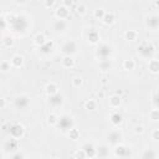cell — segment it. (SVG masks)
<instances>
[{"label":"cell","instance_id":"1","mask_svg":"<svg viewBox=\"0 0 159 159\" xmlns=\"http://www.w3.org/2000/svg\"><path fill=\"white\" fill-rule=\"evenodd\" d=\"M6 19L9 21V30L20 36L25 35L31 26L30 17L25 14H7Z\"/></svg>","mask_w":159,"mask_h":159},{"label":"cell","instance_id":"2","mask_svg":"<svg viewBox=\"0 0 159 159\" xmlns=\"http://www.w3.org/2000/svg\"><path fill=\"white\" fill-rule=\"evenodd\" d=\"M154 52H155V47H154V45H153L150 41H144V42H142V43L137 47V53H138V56H140L142 58H145V60L153 58Z\"/></svg>","mask_w":159,"mask_h":159},{"label":"cell","instance_id":"3","mask_svg":"<svg viewBox=\"0 0 159 159\" xmlns=\"http://www.w3.org/2000/svg\"><path fill=\"white\" fill-rule=\"evenodd\" d=\"M114 52V48L111 43L103 42V43H98L97 48H96V57L98 60H106V58H112V55Z\"/></svg>","mask_w":159,"mask_h":159},{"label":"cell","instance_id":"4","mask_svg":"<svg viewBox=\"0 0 159 159\" xmlns=\"http://www.w3.org/2000/svg\"><path fill=\"white\" fill-rule=\"evenodd\" d=\"M56 127H57L58 129H61L62 132H67V130H70L71 128L75 127L73 117H72L71 114H68V113H62V114H60V117H58V122H57Z\"/></svg>","mask_w":159,"mask_h":159},{"label":"cell","instance_id":"5","mask_svg":"<svg viewBox=\"0 0 159 159\" xmlns=\"http://www.w3.org/2000/svg\"><path fill=\"white\" fill-rule=\"evenodd\" d=\"M31 106V98L27 94H17L14 98V107L17 111H26Z\"/></svg>","mask_w":159,"mask_h":159},{"label":"cell","instance_id":"6","mask_svg":"<svg viewBox=\"0 0 159 159\" xmlns=\"http://www.w3.org/2000/svg\"><path fill=\"white\" fill-rule=\"evenodd\" d=\"M144 26L148 31H158L159 30V15L149 14L144 17Z\"/></svg>","mask_w":159,"mask_h":159},{"label":"cell","instance_id":"7","mask_svg":"<svg viewBox=\"0 0 159 159\" xmlns=\"http://www.w3.org/2000/svg\"><path fill=\"white\" fill-rule=\"evenodd\" d=\"M61 52L63 55H71L75 56L78 53V45L75 40H67L61 46Z\"/></svg>","mask_w":159,"mask_h":159},{"label":"cell","instance_id":"8","mask_svg":"<svg viewBox=\"0 0 159 159\" xmlns=\"http://www.w3.org/2000/svg\"><path fill=\"white\" fill-rule=\"evenodd\" d=\"M9 134H10V137H12L15 139H21L25 135V127H24V124L19 123V122L11 123L9 125Z\"/></svg>","mask_w":159,"mask_h":159},{"label":"cell","instance_id":"9","mask_svg":"<svg viewBox=\"0 0 159 159\" xmlns=\"http://www.w3.org/2000/svg\"><path fill=\"white\" fill-rule=\"evenodd\" d=\"M84 37H86V41H87L89 45H98L99 41H101L99 31L96 30L94 27L87 29V30H86V34H84Z\"/></svg>","mask_w":159,"mask_h":159},{"label":"cell","instance_id":"10","mask_svg":"<svg viewBox=\"0 0 159 159\" xmlns=\"http://www.w3.org/2000/svg\"><path fill=\"white\" fill-rule=\"evenodd\" d=\"M107 139H108V144L112 145V147H114V145L122 143V140H123V133L119 129H112V130L108 132Z\"/></svg>","mask_w":159,"mask_h":159},{"label":"cell","instance_id":"11","mask_svg":"<svg viewBox=\"0 0 159 159\" xmlns=\"http://www.w3.org/2000/svg\"><path fill=\"white\" fill-rule=\"evenodd\" d=\"M112 150H113V155L117 157V158H128V157L132 155L130 154V148L127 147L123 143H119V144L114 145Z\"/></svg>","mask_w":159,"mask_h":159},{"label":"cell","instance_id":"12","mask_svg":"<svg viewBox=\"0 0 159 159\" xmlns=\"http://www.w3.org/2000/svg\"><path fill=\"white\" fill-rule=\"evenodd\" d=\"M63 102H65V98L60 92L51 94V96H47V103L52 108H61L63 106Z\"/></svg>","mask_w":159,"mask_h":159},{"label":"cell","instance_id":"13","mask_svg":"<svg viewBox=\"0 0 159 159\" xmlns=\"http://www.w3.org/2000/svg\"><path fill=\"white\" fill-rule=\"evenodd\" d=\"M68 29V22L66 20H61V19H56L53 22H52V30L58 34V35H62L67 31Z\"/></svg>","mask_w":159,"mask_h":159},{"label":"cell","instance_id":"14","mask_svg":"<svg viewBox=\"0 0 159 159\" xmlns=\"http://www.w3.org/2000/svg\"><path fill=\"white\" fill-rule=\"evenodd\" d=\"M53 50H55V42L52 40H47L42 46L39 47V53L42 57H47L53 52Z\"/></svg>","mask_w":159,"mask_h":159},{"label":"cell","instance_id":"15","mask_svg":"<svg viewBox=\"0 0 159 159\" xmlns=\"http://www.w3.org/2000/svg\"><path fill=\"white\" fill-rule=\"evenodd\" d=\"M55 16H56V19L67 20L70 17V9L67 6H65V5H60L55 10Z\"/></svg>","mask_w":159,"mask_h":159},{"label":"cell","instance_id":"16","mask_svg":"<svg viewBox=\"0 0 159 159\" xmlns=\"http://www.w3.org/2000/svg\"><path fill=\"white\" fill-rule=\"evenodd\" d=\"M81 148L86 152L87 158H96L97 157V148H96V145L93 143L86 142V143H83V145Z\"/></svg>","mask_w":159,"mask_h":159},{"label":"cell","instance_id":"17","mask_svg":"<svg viewBox=\"0 0 159 159\" xmlns=\"http://www.w3.org/2000/svg\"><path fill=\"white\" fill-rule=\"evenodd\" d=\"M19 148V139H15L12 137H10L5 143H4V147H2V152L5 153L6 150H12V152H16Z\"/></svg>","mask_w":159,"mask_h":159},{"label":"cell","instance_id":"18","mask_svg":"<svg viewBox=\"0 0 159 159\" xmlns=\"http://www.w3.org/2000/svg\"><path fill=\"white\" fill-rule=\"evenodd\" d=\"M109 122H111V124L113 127H116V128L119 127L122 124V122H123V114L119 113L118 111H113L109 114Z\"/></svg>","mask_w":159,"mask_h":159},{"label":"cell","instance_id":"19","mask_svg":"<svg viewBox=\"0 0 159 159\" xmlns=\"http://www.w3.org/2000/svg\"><path fill=\"white\" fill-rule=\"evenodd\" d=\"M114 63L112 61V58H106V60H98V68L103 72H108L113 68Z\"/></svg>","mask_w":159,"mask_h":159},{"label":"cell","instance_id":"20","mask_svg":"<svg viewBox=\"0 0 159 159\" xmlns=\"http://www.w3.org/2000/svg\"><path fill=\"white\" fill-rule=\"evenodd\" d=\"M96 148H97V157L98 158H108L109 157V154H111L109 144H99Z\"/></svg>","mask_w":159,"mask_h":159},{"label":"cell","instance_id":"21","mask_svg":"<svg viewBox=\"0 0 159 159\" xmlns=\"http://www.w3.org/2000/svg\"><path fill=\"white\" fill-rule=\"evenodd\" d=\"M108 104H109V107L113 108V109L119 108V106L122 104V98H120V96L117 94V93L109 96V98H108Z\"/></svg>","mask_w":159,"mask_h":159},{"label":"cell","instance_id":"22","mask_svg":"<svg viewBox=\"0 0 159 159\" xmlns=\"http://www.w3.org/2000/svg\"><path fill=\"white\" fill-rule=\"evenodd\" d=\"M148 70L150 73L153 75H158L159 73V60L158 58H150L148 60Z\"/></svg>","mask_w":159,"mask_h":159},{"label":"cell","instance_id":"23","mask_svg":"<svg viewBox=\"0 0 159 159\" xmlns=\"http://www.w3.org/2000/svg\"><path fill=\"white\" fill-rule=\"evenodd\" d=\"M61 63L65 68H72L75 66V57L71 56V55H63V57L61 60Z\"/></svg>","mask_w":159,"mask_h":159},{"label":"cell","instance_id":"24","mask_svg":"<svg viewBox=\"0 0 159 159\" xmlns=\"http://www.w3.org/2000/svg\"><path fill=\"white\" fill-rule=\"evenodd\" d=\"M10 62H11V66L14 68H20L24 66V57L21 55H14L10 58Z\"/></svg>","mask_w":159,"mask_h":159},{"label":"cell","instance_id":"25","mask_svg":"<svg viewBox=\"0 0 159 159\" xmlns=\"http://www.w3.org/2000/svg\"><path fill=\"white\" fill-rule=\"evenodd\" d=\"M1 42H2V46L6 47V48H10L14 46L15 43V39L12 35H2V39H1Z\"/></svg>","mask_w":159,"mask_h":159},{"label":"cell","instance_id":"26","mask_svg":"<svg viewBox=\"0 0 159 159\" xmlns=\"http://www.w3.org/2000/svg\"><path fill=\"white\" fill-rule=\"evenodd\" d=\"M58 86L55 83V82H48L46 86H45V92L47 96H51V94H55V93H58Z\"/></svg>","mask_w":159,"mask_h":159},{"label":"cell","instance_id":"27","mask_svg":"<svg viewBox=\"0 0 159 159\" xmlns=\"http://www.w3.org/2000/svg\"><path fill=\"white\" fill-rule=\"evenodd\" d=\"M46 41H47V37H46V35H45L43 32H39V34H36L35 37H34V43H35L37 47L42 46Z\"/></svg>","mask_w":159,"mask_h":159},{"label":"cell","instance_id":"28","mask_svg":"<svg viewBox=\"0 0 159 159\" xmlns=\"http://www.w3.org/2000/svg\"><path fill=\"white\" fill-rule=\"evenodd\" d=\"M102 22H103L104 25H107V26L113 25V24L116 22V15H114L113 12H106L104 17L102 19Z\"/></svg>","mask_w":159,"mask_h":159},{"label":"cell","instance_id":"29","mask_svg":"<svg viewBox=\"0 0 159 159\" xmlns=\"http://www.w3.org/2000/svg\"><path fill=\"white\" fill-rule=\"evenodd\" d=\"M122 67H123V70H125V71H132V70L135 68V61L132 60V58H127V60L123 61Z\"/></svg>","mask_w":159,"mask_h":159},{"label":"cell","instance_id":"30","mask_svg":"<svg viewBox=\"0 0 159 159\" xmlns=\"http://www.w3.org/2000/svg\"><path fill=\"white\" fill-rule=\"evenodd\" d=\"M124 39L127 40V41H135L137 39H138V32L135 31V30H127L125 32H124Z\"/></svg>","mask_w":159,"mask_h":159},{"label":"cell","instance_id":"31","mask_svg":"<svg viewBox=\"0 0 159 159\" xmlns=\"http://www.w3.org/2000/svg\"><path fill=\"white\" fill-rule=\"evenodd\" d=\"M66 133H67V137H68L71 140H75V142H76V140L80 139V130H78L77 128H75V127L71 128L70 130H67Z\"/></svg>","mask_w":159,"mask_h":159},{"label":"cell","instance_id":"32","mask_svg":"<svg viewBox=\"0 0 159 159\" xmlns=\"http://www.w3.org/2000/svg\"><path fill=\"white\" fill-rule=\"evenodd\" d=\"M58 114L57 113H55V112H51L48 116H47V123L50 124V125H52V127H56V124H57V122H58Z\"/></svg>","mask_w":159,"mask_h":159},{"label":"cell","instance_id":"33","mask_svg":"<svg viewBox=\"0 0 159 159\" xmlns=\"http://www.w3.org/2000/svg\"><path fill=\"white\" fill-rule=\"evenodd\" d=\"M11 67H12V66H11V62L7 61V60H2L1 63H0V70H1L2 73H7V72H10Z\"/></svg>","mask_w":159,"mask_h":159},{"label":"cell","instance_id":"34","mask_svg":"<svg viewBox=\"0 0 159 159\" xmlns=\"http://www.w3.org/2000/svg\"><path fill=\"white\" fill-rule=\"evenodd\" d=\"M104 15H106V10H104L103 7H97V9L93 11V17L97 19V20H101V21H102V19L104 17Z\"/></svg>","mask_w":159,"mask_h":159},{"label":"cell","instance_id":"35","mask_svg":"<svg viewBox=\"0 0 159 159\" xmlns=\"http://www.w3.org/2000/svg\"><path fill=\"white\" fill-rule=\"evenodd\" d=\"M84 109H87V111H94V109H97V102L94 99H87L84 102Z\"/></svg>","mask_w":159,"mask_h":159},{"label":"cell","instance_id":"36","mask_svg":"<svg viewBox=\"0 0 159 159\" xmlns=\"http://www.w3.org/2000/svg\"><path fill=\"white\" fill-rule=\"evenodd\" d=\"M71 83H72L73 87L80 88V87L83 84V78H82L81 76H73L72 80H71Z\"/></svg>","mask_w":159,"mask_h":159},{"label":"cell","instance_id":"37","mask_svg":"<svg viewBox=\"0 0 159 159\" xmlns=\"http://www.w3.org/2000/svg\"><path fill=\"white\" fill-rule=\"evenodd\" d=\"M142 158H158V153L154 152L153 149H145L142 154H140Z\"/></svg>","mask_w":159,"mask_h":159},{"label":"cell","instance_id":"38","mask_svg":"<svg viewBox=\"0 0 159 159\" xmlns=\"http://www.w3.org/2000/svg\"><path fill=\"white\" fill-rule=\"evenodd\" d=\"M149 119L153 122H159V108H153L149 112Z\"/></svg>","mask_w":159,"mask_h":159},{"label":"cell","instance_id":"39","mask_svg":"<svg viewBox=\"0 0 159 159\" xmlns=\"http://www.w3.org/2000/svg\"><path fill=\"white\" fill-rule=\"evenodd\" d=\"M73 158H77V159H84V158H87V154H86V152L81 148V149H77V150L73 153Z\"/></svg>","mask_w":159,"mask_h":159},{"label":"cell","instance_id":"40","mask_svg":"<svg viewBox=\"0 0 159 159\" xmlns=\"http://www.w3.org/2000/svg\"><path fill=\"white\" fill-rule=\"evenodd\" d=\"M0 21H1V29H2L4 31L7 30V29H9V21H7V19H6V15H5V14H1Z\"/></svg>","mask_w":159,"mask_h":159},{"label":"cell","instance_id":"41","mask_svg":"<svg viewBox=\"0 0 159 159\" xmlns=\"http://www.w3.org/2000/svg\"><path fill=\"white\" fill-rule=\"evenodd\" d=\"M152 103H153L154 108H159V91L153 94V97H152Z\"/></svg>","mask_w":159,"mask_h":159},{"label":"cell","instance_id":"42","mask_svg":"<svg viewBox=\"0 0 159 159\" xmlns=\"http://www.w3.org/2000/svg\"><path fill=\"white\" fill-rule=\"evenodd\" d=\"M77 14L78 15H84L86 12H87V6L84 5V4H80L78 6H77Z\"/></svg>","mask_w":159,"mask_h":159},{"label":"cell","instance_id":"43","mask_svg":"<svg viewBox=\"0 0 159 159\" xmlns=\"http://www.w3.org/2000/svg\"><path fill=\"white\" fill-rule=\"evenodd\" d=\"M133 132H134L135 134H142V133L144 132V127H143L142 124H135V125L133 127Z\"/></svg>","mask_w":159,"mask_h":159},{"label":"cell","instance_id":"44","mask_svg":"<svg viewBox=\"0 0 159 159\" xmlns=\"http://www.w3.org/2000/svg\"><path fill=\"white\" fill-rule=\"evenodd\" d=\"M26 155L24 154V153H19V152H15V153H12L11 155H10V158L11 159H22V158H25Z\"/></svg>","mask_w":159,"mask_h":159},{"label":"cell","instance_id":"45","mask_svg":"<svg viewBox=\"0 0 159 159\" xmlns=\"http://www.w3.org/2000/svg\"><path fill=\"white\" fill-rule=\"evenodd\" d=\"M152 139L155 142H159V128H157L152 132Z\"/></svg>","mask_w":159,"mask_h":159},{"label":"cell","instance_id":"46","mask_svg":"<svg viewBox=\"0 0 159 159\" xmlns=\"http://www.w3.org/2000/svg\"><path fill=\"white\" fill-rule=\"evenodd\" d=\"M55 5V0H43V6L47 9H51Z\"/></svg>","mask_w":159,"mask_h":159},{"label":"cell","instance_id":"47","mask_svg":"<svg viewBox=\"0 0 159 159\" xmlns=\"http://www.w3.org/2000/svg\"><path fill=\"white\" fill-rule=\"evenodd\" d=\"M62 5H65V6H67L68 9H71L72 5H73V0H62Z\"/></svg>","mask_w":159,"mask_h":159},{"label":"cell","instance_id":"48","mask_svg":"<svg viewBox=\"0 0 159 159\" xmlns=\"http://www.w3.org/2000/svg\"><path fill=\"white\" fill-rule=\"evenodd\" d=\"M5 108H6V99H5L4 97H1V98H0V109L4 111Z\"/></svg>","mask_w":159,"mask_h":159},{"label":"cell","instance_id":"49","mask_svg":"<svg viewBox=\"0 0 159 159\" xmlns=\"http://www.w3.org/2000/svg\"><path fill=\"white\" fill-rule=\"evenodd\" d=\"M15 2H16L17 5H25V4L29 2V0H15Z\"/></svg>","mask_w":159,"mask_h":159},{"label":"cell","instance_id":"50","mask_svg":"<svg viewBox=\"0 0 159 159\" xmlns=\"http://www.w3.org/2000/svg\"><path fill=\"white\" fill-rule=\"evenodd\" d=\"M155 6L159 9V0H155Z\"/></svg>","mask_w":159,"mask_h":159}]
</instances>
